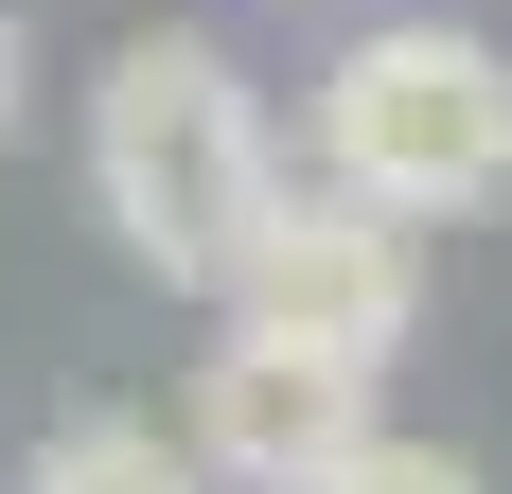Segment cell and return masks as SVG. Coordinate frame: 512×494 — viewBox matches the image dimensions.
<instances>
[{"instance_id":"3957f363","label":"cell","mask_w":512,"mask_h":494,"mask_svg":"<svg viewBox=\"0 0 512 494\" xmlns=\"http://www.w3.org/2000/svg\"><path fill=\"white\" fill-rule=\"evenodd\" d=\"M230 318L248 336H301V353H354V371H389L424 318V230H389L371 195H336V177H283L248 230V265H230Z\"/></svg>"},{"instance_id":"277c9868","label":"cell","mask_w":512,"mask_h":494,"mask_svg":"<svg viewBox=\"0 0 512 494\" xmlns=\"http://www.w3.org/2000/svg\"><path fill=\"white\" fill-rule=\"evenodd\" d=\"M354 442H371V371H354V353L248 336V318L195 353V442H177L195 477H230V494H318Z\"/></svg>"},{"instance_id":"7a4b0ae2","label":"cell","mask_w":512,"mask_h":494,"mask_svg":"<svg viewBox=\"0 0 512 494\" xmlns=\"http://www.w3.org/2000/svg\"><path fill=\"white\" fill-rule=\"evenodd\" d=\"M318 177L371 195L389 230H442V212L512 195V53L460 18H371L336 71H318Z\"/></svg>"},{"instance_id":"8992f818","label":"cell","mask_w":512,"mask_h":494,"mask_svg":"<svg viewBox=\"0 0 512 494\" xmlns=\"http://www.w3.org/2000/svg\"><path fill=\"white\" fill-rule=\"evenodd\" d=\"M318 494H495V477H477L460 442H407V424H371V442L336 459V477H318Z\"/></svg>"},{"instance_id":"6da1fadb","label":"cell","mask_w":512,"mask_h":494,"mask_svg":"<svg viewBox=\"0 0 512 494\" xmlns=\"http://www.w3.org/2000/svg\"><path fill=\"white\" fill-rule=\"evenodd\" d=\"M89 195H106V230L142 247L159 283L230 300L265 195H283L265 89H248L212 36H124V53H106V89H89Z\"/></svg>"},{"instance_id":"52a82bcc","label":"cell","mask_w":512,"mask_h":494,"mask_svg":"<svg viewBox=\"0 0 512 494\" xmlns=\"http://www.w3.org/2000/svg\"><path fill=\"white\" fill-rule=\"evenodd\" d=\"M0 142H18V0H0Z\"/></svg>"},{"instance_id":"5b68a950","label":"cell","mask_w":512,"mask_h":494,"mask_svg":"<svg viewBox=\"0 0 512 494\" xmlns=\"http://www.w3.org/2000/svg\"><path fill=\"white\" fill-rule=\"evenodd\" d=\"M18 494H212V477H195L177 442H159V424L89 406V424H53V442H36V477H18Z\"/></svg>"}]
</instances>
